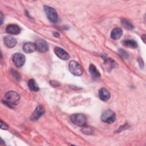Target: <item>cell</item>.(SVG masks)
Returning a JSON list of instances; mask_svg holds the SVG:
<instances>
[{
  "label": "cell",
  "instance_id": "obj_1",
  "mask_svg": "<svg viewBox=\"0 0 146 146\" xmlns=\"http://www.w3.org/2000/svg\"><path fill=\"white\" fill-rule=\"evenodd\" d=\"M20 100V95L14 91L7 92L5 96V103L9 106L17 105Z\"/></svg>",
  "mask_w": 146,
  "mask_h": 146
},
{
  "label": "cell",
  "instance_id": "obj_2",
  "mask_svg": "<svg viewBox=\"0 0 146 146\" xmlns=\"http://www.w3.org/2000/svg\"><path fill=\"white\" fill-rule=\"evenodd\" d=\"M70 120L72 123L78 126L83 127L87 123V117L83 113L73 114L71 116Z\"/></svg>",
  "mask_w": 146,
  "mask_h": 146
},
{
  "label": "cell",
  "instance_id": "obj_3",
  "mask_svg": "<svg viewBox=\"0 0 146 146\" xmlns=\"http://www.w3.org/2000/svg\"><path fill=\"white\" fill-rule=\"evenodd\" d=\"M68 68L70 71L75 76H80L83 74L82 67L76 61H70L68 65Z\"/></svg>",
  "mask_w": 146,
  "mask_h": 146
},
{
  "label": "cell",
  "instance_id": "obj_4",
  "mask_svg": "<svg viewBox=\"0 0 146 146\" xmlns=\"http://www.w3.org/2000/svg\"><path fill=\"white\" fill-rule=\"evenodd\" d=\"M44 10L49 21L54 23H56L58 21V14L55 9L48 6H44Z\"/></svg>",
  "mask_w": 146,
  "mask_h": 146
},
{
  "label": "cell",
  "instance_id": "obj_5",
  "mask_svg": "<svg viewBox=\"0 0 146 146\" xmlns=\"http://www.w3.org/2000/svg\"><path fill=\"white\" fill-rule=\"evenodd\" d=\"M115 118L116 115L115 112L110 110H108L103 112L101 116L102 120L108 124L112 123L115 121Z\"/></svg>",
  "mask_w": 146,
  "mask_h": 146
},
{
  "label": "cell",
  "instance_id": "obj_6",
  "mask_svg": "<svg viewBox=\"0 0 146 146\" xmlns=\"http://www.w3.org/2000/svg\"><path fill=\"white\" fill-rule=\"evenodd\" d=\"M25 56L21 53H15L13 56V61L17 67H21L25 63Z\"/></svg>",
  "mask_w": 146,
  "mask_h": 146
},
{
  "label": "cell",
  "instance_id": "obj_7",
  "mask_svg": "<svg viewBox=\"0 0 146 146\" xmlns=\"http://www.w3.org/2000/svg\"><path fill=\"white\" fill-rule=\"evenodd\" d=\"M35 44L36 50L40 52H44L48 50V44L44 39H39L36 41Z\"/></svg>",
  "mask_w": 146,
  "mask_h": 146
},
{
  "label": "cell",
  "instance_id": "obj_8",
  "mask_svg": "<svg viewBox=\"0 0 146 146\" xmlns=\"http://www.w3.org/2000/svg\"><path fill=\"white\" fill-rule=\"evenodd\" d=\"M44 113V110L43 108L41 106H38L32 115L30 116V120L32 121H36L39 119Z\"/></svg>",
  "mask_w": 146,
  "mask_h": 146
},
{
  "label": "cell",
  "instance_id": "obj_9",
  "mask_svg": "<svg viewBox=\"0 0 146 146\" xmlns=\"http://www.w3.org/2000/svg\"><path fill=\"white\" fill-rule=\"evenodd\" d=\"M54 52L58 58H59L62 60H66L70 58L68 54L62 48H60L58 47H55L54 49Z\"/></svg>",
  "mask_w": 146,
  "mask_h": 146
},
{
  "label": "cell",
  "instance_id": "obj_10",
  "mask_svg": "<svg viewBox=\"0 0 146 146\" xmlns=\"http://www.w3.org/2000/svg\"><path fill=\"white\" fill-rule=\"evenodd\" d=\"M4 44L6 47L9 48H12L16 45L17 40L13 36H6L4 38Z\"/></svg>",
  "mask_w": 146,
  "mask_h": 146
},
{
  "label": "cell",
  "instance_id": "obj_11",
  "mask_svg": "<svg viewBox=\"0 0 146 146\" xmlns=\"http://www.w3.org/2000/svg\"><path fill=\"white\" fill-rule=\"evenodd\" d=\"M6 31L7 33L10 34L17 35L20 33L21 30L19 26L16 25H9L7 26Z\"/></svg>",
  "mask_w": 146,
  "mask_h": 146
},
{
  "label": "cell",
  "instance_id": "obj_12",
  "mask_svg": "<svg viewBox=\"0 0 146 146\" xmlns=\"http://www.w3.org/2000/svg\"><path fill=\"white\" fill-rule=\"evenodd\" d=\"M99 96L102 100L107 101L110 98V93L106 88H102L99 91Z\"/></svg>",
  "mask_w": 146,
  "mask_h": 146
},
{
  "label": "cell",
  "instance_id": "obj_13",
  "mask_svg": "<svg viewBox=\"0 0 146 146\" xmlns=\"http://www.w3.org/2000/svg\"><path fill=\"white\" fill-rule=\"evenodd\" d=\"M23 50L26 53H31L34 52L36 49L35 44L32 42H27L24 44Z\"/></svg>",
  "mask_w": 146,
  "mask_h": 146
},
{
  "label": "cell",
  "instance_id": "obj_14",
  "mask_svg": "<svg viewBox=\"0 0 146 146\" xmlns=\"http://www.w3.org/2000/svg\"><path fill=\"white\" fill-rule=\"evenodd\" d=\"M122 35H123L122 30L119 27H116L112 30L111 33V37L113 39L116 40V39H120L122 36Z\"/></svg>",
  "mask_w": 146,
  "mask_h": 146
},
{
  "label": "cell",
  "instance_id": "obj_15",
  "mask_svg": "<svg viewBox=\"0 0 146 146\" xmlns=\"http://www.w3.org/2000/svg\"><path fill=\"white\" fill-rule=\"evenodd\" d=\"M89 71L91 74V75L95 78H99L100 76V74L98 70H97L96 67L92 64H91L89 67Z\"/></svg>",
  "mask_w": 146,
  "mask_h": 146
},
{
  "label": "cell",
  "instance_id": "obj_16",
  "mask_svg": "<svg viewBox=\"0 0 146 146\" xmlns=\"http://www.w3.org/2000/svg\"><path fill=\"white\" fill-rule=\"evenodd\" d=\"M28 86L30 90L33 91H38L39 88L35 81L34 79H30L28 82Z\"/></svg>",
  "mask_w": 146,
  "mask_h": 146
},
{
  "label": "cell",
  "instance_id": "obj_17",
  "mask_svg": "<svg viewBox=\"0 0 146 146\" xmlns=\"http://www.w3.org/2000/svg\"><path fill=\"white\" fill-rule=\"evenodd\" d=\"M123 44L125 47H129L131 48H135L137 47V43L133 40H125L123 42Z\"/></svg>",
  "mask_w": 146,
  "mask_h": 146
},
{
  "label": "cell",
  "instance_id": "obj_18",
  "mask_svg": "<svg viewBox=\"0 0 146 146\" xmlns=\"http://www.w3.org/2000/svg\"><path fill=\"white\" fill-rule=\"evenodd\" d=\"M105 64L107 66V69H112V68L115 67V62L112 60L111 59H107L106 60Z\"/></svg>",
  "mask_w": 146,
  "mask_h": 146
},
{
  "label": "cell",
  "instance_id": "obj_19",
  "mask_svg": "<svg viewBox=\"0 0 146 146\" xmlns=\"http://www.w3.org/2000/svg\"><path fill=\"white\" fill-rule=\"evenodd\" d=\"M82 132H83L85 134H87V135H91L93 133V130L92 129L88 127V126H86V125L82 127Z\"/></svg>",
  "mask_w": 146,
  "mask_h": 146
},
{
  "label": "cell",
  "instance_id": "obj_20",
  "mask_svg": "<svg viewBox=\"0 0 146 146\" xmlns=\"http://www.w3.org/2000/svg\"><path fill=\"white\" fill-rule=\"evenodd\" d=\"M121 23L127 29L132 30V29H133V26L129 21H128L125 19H122Z\"/></svg>",
  "mask_w": 146,
  "mask_h": 146
},
{
  "label": "cell",
  "instance_id": "obj_21",
  "mask_svg": "<svg viewBox=\"0 0 146 146\" xmlns=\"http://www.w3.org/2000/svg\"><path fill=\"white\" fill-rule=\"evenodd\" d=\"M119 53L122 56L123 58H124L125 59H127L128 58V54L124 50H123L122 49H120L119 50Z\"/></svg>",
  "mask_w": 146,
  "mask_h": 146
},
{
  "label": "cell",
  "instance_id": "obj_22",
  "mask_svg": "<svg viewBox=\"0 0 146 146\" xmlns=\"http://www.w3.org/2000/svg\"><path fill=\"white\" fill-rule=\"evenodd\" d=\"M1 128L2 129H8V126L2 120H1Z\"/></svg>",
  "mask_w": 146,
  "mask_h": 146
},
{
  "label": "cell",
  "instance_id": "obj_23",
  "mask_svg": "<svg viewBox=\"0 0 146 146\" xmlns=\"http://www.w3.org/2000/svg\"><path fill=\"white\" fill-rule=\"evenodd\" d=\"M53 34H54V35L55 36H56V37H59V36H60V34H59L57 31H54V32H53Z\"/></svg>",
  "mask_w": 146,
  "mask_h": 146
},
{
  "label": "cell",
  "instance_id": "obj_24",
  "mask_svg": "<svg viewBox=\"0 0 146 146\" xmlns=\"http://www.w3.org/2000/svg\"><path fill=\"white\" fill-rule=\"evenodd\" d=\"M1 24L2 25V22H3V14H2V13H1Z\"/></svg>",
  "mask_w": 146,
  "mask_h": 146
},
{
  "label": "cell",
  "instance_id": "obj_25",
  "mask_svg": "<svg viewBox=\"0 0 146 146\" xmlns=\"http://www.w3.org/2000/svg\"><path fill=\"white\" fill-rule=\"evenodd\" d=\"M145 35H143V36H141V39H143V40L144 41V42H145Z\"/></svg>",
  "mask_w": 146,
  "mask_h": 146
}]
</instances>
